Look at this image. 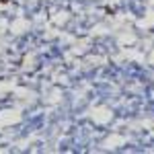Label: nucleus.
Masks as SVG:
<instances>
[{
    "label": "nucleus",
    "mask_w": 154,
    "mask_h": 154,
    "mask_svg": "<svg viewBox=\"0 0 154 154\" xmlns=\"http://www.w3.org/2000/svg\"><path fill=\"white\" fill-rule=\"evenodd\" d=\"M0 2H2V4H6V2H8V0H0Z\"/></svg>",
    "instance_id": "f257e3e1"
}]
</instances>
